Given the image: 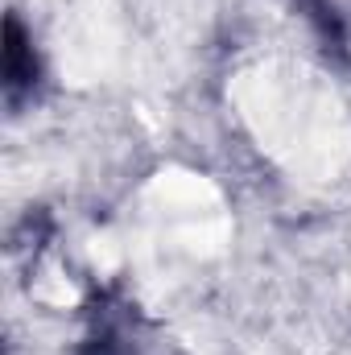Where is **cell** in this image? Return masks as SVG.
Returning <instances> with one entry per match:
<instances>
[{
  "label": "cell",
  "mask_w": 351,
  "mask_h": 355,
  "mask_svg": "<svg viewBox=\"0 0 351 355\" xmlns=\"http://www.w3.org/2000/svg\"><path fill=\"white\" fill-rule=\"evenodd\" d=\"M33 79H37L33 46H29V37H25L21 21H17V17H8V21H4V91H8V95H17V91L33 87Z\"/></svg>",
  "instance_id": "cell-1"
}]
</instances>
